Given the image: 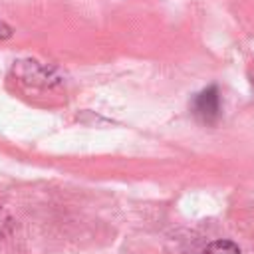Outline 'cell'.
Returning a JSON list of instances; mask_svg holds the SVG:
<instances>
[{
  "label": "cell",
  "instance_id": "cell-4",
  "mask_svg": "<svg viewBox=\"0 0 254 254\" xmlns=\"http://www.w3.org/2000/svg\"><path fill=\"white\" fill-rule=\"evenodd\" d=\"M12 36V28L4 22V20H0V40H4V38H10Z\"/></svg>",
  "mask_w": 254,
  "mask_h": 254
},
{
  "label": "cell",
  "instance_id": "cell-2",
  "mask_svg": "<svg viewBox=\"0 0 254 254\" xmlns=\"http://www.w3.org/2000/svg\"><path fill=\"white\" fill-rule=\"evenodd\" d=\"M200 254H240V248L232 240H214Z\"/></svg>",
  "mask_w": 254,
  "mask_h": 254
},
{
  "label": "cell",
  "instance_id": "cell-1",
  "mask_svg": "<svg viewBox=\"0 0 254 254\" xmlns=\"http://www.w3.org/2000/svg\"><path fill=\"white\" fill-rule=\"evenodd\" d=\"M192 115L204 123V125H214L220 117V93L216 85H210L202 91H198L192 99Z\"/></svg>",
  "mask_w": 254,
  "mask_h": 254
},
{
  "label": "cell",
  "instance_id": "cell-3",
  "mask_svg": "<svg viewBox=\"0 0 254 254\" xmlns=\"http://www.w3.org/2000/svg\"><path fill=\"white\" fill-rule=\"evenodd\" d=\"M10 232H12V218L4 208H0V238L8 236Z\"/></svg>",
  "mask_w": 254,
  "mask_h": 254
}]
</instances>
